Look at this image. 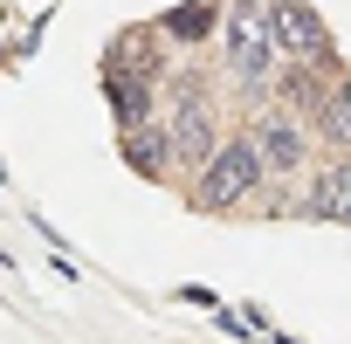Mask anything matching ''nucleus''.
Instances as JSON below:
<instances>
[{
  "mask_svg": "<svg viewBox=\"0 0 351 344\" xmlns=\"http://www.w3.org/2000/svg\"><path fill=\"white\" fill-rule=\"evenodd\" d=\"M221 69H228L248 97H262V90L289 69V56H282V42H276V28H269V8H262V0H241V8L221 21Z\"/></svg>",
  "mask_w": 351,
  "mask_h": 344,
  "instance_id": "nucleus-1",
  "label": "nucleus"
},
{
  "mask_svg": "<svg viewBox=\"0 0 351 344\" xmlns=\"http://www.w3.org/2000/svg\"><path fill=\"white\" fill-rule=\"evenodd\" d=\"M262 186H269V165H262L255 131H228L221 151L193 172V207H200V214H234V207H248Z\"/></svg>",
  "mask_w": 351,
  "mask_h": 344,
  "instance_id": "nucleus-2",
  "label": "nucleus"
},
{
  "mask_svg": "<svg viewBox=\"0 0 351 344\" xmlns=\"http://www.w3.org/2000/svg\"><path fill=\"white\" fill-rule=\"evenodd\" d=\"M255 145H262V165H269V180L276 186H289V180H303V172L317 165V124L296 110V103H269V110H255Z\"/></svg>",
  "mask_w": 351,
  "mask_h": 344,
  "instance_id": "nucleus-3",
  "label": "nucleus"
},
{
  "mask_svg": "<svg viewBox=\"0 0 351 344\" xmlns=\"http://www.w3.org/2000/svg\"><path fill=\"white\" fill-rule=\"evenodd\" d=\"M172 145H180V172H200L214 151H221V124H214V110H207V90L186 76V83H172Z\"/></svg>",
  "mask_w": 351,
  "mask_h": 344,
  "instance_id": "nucleus-4",
  "label": "nucleus"
},
{
  "mask_svg": "<svg viewBox=\"0 0 351 344\" xmlns=\"http://www.w3.org/2000/svg\"><path fill=\"white\" fill-rule=\"evenodd\" d=\"M269 28H276V42H282L289 62H303V69L330 62V35H324L317 8H303V0H269Z\"/></svg>",
  "mask_w": 351,
  "mask_h": 344,
  "instance_id": "nucleus-5",
  "label": "nucleus"
},
{
  "mask_svg": "<svg viewBox=\"0 0 351 344\" xmlns=\"http://www.w3.org/2000/svg\"><path fill=\"white\" fill-rule=\"evenodd\" d=\"M303 214H310V221H337V228H351V165H344V158L303 172Z\"/></svg>",
  "mask_w": 351,
  "mask_h": 344,
  "instance_id": "nucleus-6",
  "label": "nucleus"
},
{
  "mask_svg": "<svg viewBox=\"0 0 351 344\" xmlns=\"http://www.w3.org/2000/svg\"><path fill=\"white\" fill-rule=\"evenodd\" d=\"M317 138L324 145H351V76L344 83H330V90H317Z\"/></svg>",
  "mask_w": 351,
  "mask_h": 344,
  "instance_id": "nucleus-7",
  "label": "nucleus"
},
{
  "mask_svg": "<svg viewBox=\"0 0 351 344\" xmlns=\"http://www.w3.org/2000/svg\"><path fill=\"white\" fill-rule=\"evenodd\" d=\"M110 97H117V117H124V131L152 124V110H158L152 83H145V76H124V69H110Z\"/></svg>",
  "mask_w": 351,
  "mask_h": 344,
  "instance_id": "nucleus-8",
  "label": "nucleus"
}]
</instances>
